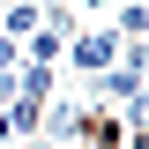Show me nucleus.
Returning a JSON list of instances; mask_svg holds the SVG:
<instances>
[{
  "mask_svg": "<svg viewBox=\"0 0 149 149\" xmlns=\"http://www.w3.org/2000/svg\"><path fill=\"white\" fill-rule=\"evenodd\" d=\"M74 8H82V15H112V0H74Z\"/></svg>",
  "mask_w": 149,
  "mask_h": 149,
  "instance_id": "obj_4",
  "label": "nucleus"
},
{
  "mask_svg": "<svg viewBox=\"0 0 149 149\" xmlns=\"http://www.w3.org/2000/svg\"><path fill=\"white\" fill-rule=\"evenodd\" d=\"M37 22H45V15H37L30 0H0V30L15 37V45H22V37H30V30H37Z\"/></svg>",
  "mask_w": 149,
  "mask_h": 149,
  "instance_id": "obj_3",
  "label": "nucleus"
},
{
  "mask_svg": "<svg viewBox=\"0 0 149 149\" xmlns=\"http://www.w3.org/2000/svg\"><path fill=\"white\" fill-rule=\"evenodd\" d=\"M60 60H67V82H74V74H82V82H97V74L119 60V37H112V22H97V30H74Z\"/></svg>",
  "mask_w": 149,
  "mask_h": 149,
  "instance_id": "obj_1",
  "label": "nucleus"
},
{
  "mask_svg": "<svg viewBox=\"0 0 149 149\" xmlns=\"http://www.w3.org/2000/svg\"><path fill=\"white\" fill-rule=\"evenodd\" d=\"M22 149H60V142H45V134H30V142H22Z\"/></svg>",
  "mask_w": 149,
  "mask_h": 149,
  "instance_id": "obj_5",
  "label": "nucleus"
},
{
  "mask_svg": "<svg viewBox=\"0 0 149 149\" xmlns=\"http://www.w3.org/2000/svg\"><path fill=\"white\" fill-rule=\"evenodd\" d=\"M119 149H149V134H127V142H119Z\"/></svg>",
  "mask_w": 149,
  "mask_h": 149,
  "instance_id": "obj_6",
  "label": "nucleus"
},
{
  "mask_svg": "<svg viewBox=\"0 0 149 149\" xmlns=\"http://www.w3.org/2000/svg\"><path fill=\"white\" fill-rule=\"evenodd\" d=\"M112 37L119 45H149V0H112Z\"/></svg>",
  "mask_w": 149,
  "mask_h": 149,
  "instance_id": "obj_2",
  "label": "nucleus"
}]
</instances>
